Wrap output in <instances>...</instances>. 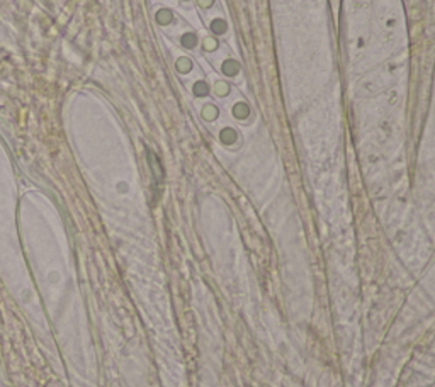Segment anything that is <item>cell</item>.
<instances>
[{
  "instance_id": "6da1fadb",
  "label": "cell",
  "mask_w": 435,
  "mask_h": 387,
  "mask_svg": "<svg viewBox=\"0 0 435 387\" xmlns=\"http://www.w3.org/2000/svg\"><path fill=\"white\" fill-rule=\"evenodd\" d=\"M194 92L197 94V96H206V92H208V87H206V85L203 82H199V84L196 85Z\"/></svg>"
},
{
  "instance_id": "7a4b0ae2",
  "label": "cell",
  "mask_w": 435,
  "mask_h": 387,
  "mask_svg": "<svg viewBox=\"0 0 435 387\" xmlns=\"http://www.w3.org/2000/svg\"><path fill=\"white\" fill-rule=\"evenodd\" d=\"M184 44H186V46H194L196 44V38L192 34H187V36H184Z\"/></svg>"
},
{
  "instance_id": "3957f363",
  "label": "cell",
  "mask_w": 435,
  "mask_h": 387,
  "mask_svg": "<svg viewBox=\"0 0 435 387\" xmlns=\"http://www.w3.org/2000/svg\"><path fill=\"white\" fill-rule=\"evenodd\" d=\"M213 29H214V31H219V33H221V31H225V22H221V21L218 22V21H216V22H214V24H213Z\"/></svg>"
},
{
  "instance_id": "277c9868",
  "label": "cell",
  "mask_w": 435,
  "mask_h": 387,
  "mask_svg": "<svg viewBox=\"0 0 435 387\" xmlns=\"http://www.w3.org/2000/svg\"><path fill=\"white\" fill-rule=\"evenodd\" d=\"M159 21H160V22H169V21H170V14H169V12H165V14H161V12H160V14H159Z\"/></svg>"
}]
</instances>
